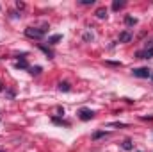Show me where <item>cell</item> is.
Returning <instances> with one entry per match:
<instances>
[{
	"mask_svg": "<svg viewBox=\"0 0 153 152\" xmlns=\"http://www.w3.org/2000/svg\"><path fill=\"white\" fill-rule=\"evenodd\" d=\"M48 32V25H43V27H27L25 29V36L32 39H41L46 36Z\"/></svg>",
	"mask_w": 153,
	"mask_h": 152,
	"instance_id": "6da1fadb",
	"label": "cell"
},
{
	"mask_svg": "<svg viewBox=\"0 0 153 152\" xmlns=\"http://www.w3.org/2000/svg\"><path fill=\"white\" fill-rule=\"evenodd\" d=\"M135 57H137V59H152L153 57V41H148V43H146V48L139 50V52L135 54Z\"/></svg>",
	"mask_w": 153,
	"mask_h": 152,
	"instance_id": "7a4b0ae2",
	"label": "cell"
},
{
	"mask_svg": "<svg viewBox=\"0 0 153 152\" xmlns=\"http://www.w3.org/2000/svg\"><path fill=\"white\" fill-rule=\"evenodd\" d=\"M78 118H80V120H82V122H89V120H93V118H94V111H93V109H89V108H80V109H78Z\"/></svg>",
	"mask_w": 153,
	"mask_h": 152,
	"instance_id": "3957f363",
	"label": "cell"
},
{
	"mask_svg": "<svg viewBox=\"0 0 153 152\" xmlns=\"http://www.w3.org/2000/svg\"><path fill=\"white\" fill-rule=\"evenodd\" d=\"M152 72L153 70L146 68V66H143V68H134V70H132V75L139 77V79H150V77H152Z\"/></svg>",
	"mask_w": 153,
	"mask_h": 152,
	"instance_id": "277c9868",
	"label": "cell"
},
{
	"mask_svg": "<svg viewBox=\"0 0 153 152\" xmlns=\"http://www.w3.org/2000/svg\"><path fill=\"white\" fill-rule=\"evenodd\" d=\"M132 32L130 31H123L121 34H119V43H128V41H132Z\"/></svg>",
	"mask_w": 153,
	"mask_h": 152,
	"instance_id": "5b68a950",
	"label": "cell"
},
{
	"mask_svg": "<svg viewBox=\"0 0 153 152\" xmlns=\"http://www.w3.org/2000/svg\"><path fill=\"white\" fill-rule=\"evenodd\" d=\"M38 47H39V50H43V52L46 54V57H48V59H53V50H52L50 47H46V45H41V43H39Z\"/></svg>",
	"mask_w": 153,
	"mask_h": 152,
	"instance_id": "8992f818",
	"label": "cell"
},
{
	"mask_svg": "<svg viewBox=\"0 0 153 152\" xmlns=\"http://www.w3.org/2000/svg\"><path fill=\"white\" fill-rule=\"evenodd\" d=\"M52 122H53V123H57V125H64V127H70V125H71L68 120H64V118H59V116H52Z\"/></svg>",
	"mask_w": 153,
	"mask_h": 152,
	"instance_id": "52a82bcc",
	"label": "cell"
},
{
	"mask_svg": "<svg viewBox=\"0 0 153 152\" xmlns=\"http://www.w3.org/2000/svg\"><path fill=\"white\" fill-rule=\"evenodd\" d=\"M57 88H59V91H64V93L71 91V86H70V82H66V81L59 82V84H57Z\"/></svg>",
	"mask_w": 153,
	"mask_h": 152,
	"instance_id": "ba28073f",
	"label": "cell"
},
{
	"mask_svg": "<svg viewBox=\"0 0 153 152\" xmlns=\"http://www.w3.org/2000/svg\"><path fill=\"white\" fill-rule=\"evenodd\" d=\"M18 70H29V63H27V59H20V61H16V65H14Z\"/></svg>",
	"mask_w": 153,
	"mask_h": 152,
	"instance_id": "9c48e42d",
	"label": "cell"
},
{
	"mask_svg": "<svg viewBox=\"0 0 153 152\" xmlns=\"http://www.w3.org/2000/svg\"><path fill=\"white\" fill-rule=\"evenodd\" d=\"M96 18H100V20H105L107 18V9L105 7H100V9H96Z\"/></svg>",
	"mask_w": 153,
	"mask_h": 152,
	"instance_id": "30bf717a",
	"label": "cell"
},
{
	"mask_svg": "<svg viewBox=\"0 0 153 152\" xmlns=\"http://www.w3.org/2000/svg\"><path fill=\"white\" fill-rule=\"evenodd\" d=\"M61 39H62V34H53V36L48 38V45H57Z\"/></svg>",
	"mask_w": 153,
	"mask_h": 152,
	"instance_id": "8fae6325",
	"label": "cell"
},
{
	"mask_svg": "<svg viewBox=\"0 0 153 152\" xmlns=\"http://www.w3.org/2000/svg\"><path fill=\"white\" fill-rule=\"evenodd\" d=\"M125 23H126V27H134V25H137V18H134V16H125Z\"/></svg>",
	"mask_w": 153,
	"mask_h": 152,
	"instance_id": "7c38bea8",
	"label": "cell"
},
{
	"mask_svg": "<svg viewBox=\"0 0 153 152\" xmlns=\"http://www.w3.org/2000/svg\"><path fill=\"white\" fill-rule=\"evenodd\" d=\"M107 134H109L107 131H96V132L91 134V138H93V140H100V138H103V136H107Z\"/></svg>",
	"mask_w": 153,
	"mask_h": 152,
	"instance_id": "4fadbf2b",
	"label": "cell"
},
{
	"mask_svg": "<svg viewBox=\"0 0 153 152\" xmlns=\"http://www.w3.org/2000/svg\"><path fill=\"white\" fill-rule=\"evenodd\" d=\"M125 7V2L123 0H114L112 2V11H119V9H123Z\"/></svg>",
	"mask_w": 153,
	"mask_h": 152,
	"instance_id": "5bb4252c",
	"label": "cell"
},
{
	"mask_svg": "<svg viewBox=\"0 0 153 152\" xmlns=\"http://www.w3.org/2000/svg\"><path fill=\"white\" fill-rule=\"evenodd\" d=\"M41 72H43L41 66H29V74H30V75H39Z\"/></svg>",
	"mask_w": 153,
	"mask_h": 152,
	"instance_id": "9a60e30c",
	"label": "cell"
},
{
	"mask_svg": "<svg viewBox=\"0 0 153 152\" xmlns=\"http://www.w3.org/2000/svg\"><path fill=\"white\" fill-rule=\"evenodd\" d=\"M121 147H123L125 150H132V149H134V145H132V141H130V140H125V141L121 143Z\"/></svg>",
	"mask_w": 153,
	"mask_h": 152,
	"instance_id": "2e32d148",
	"label": "cell"
},
{
	"mask_svg": "<svg viewBox=\"0 0 153 152\" xmlns=\"http://www.w3.org/2000/svg\"><path fill=\"white\" fill-rule=\"evenodd\" d=\"M78 4H80V5H93L94 0H78Z\"/></svg>",
	"mask_w": 153,
	"mask_h": 152,
	"instance_id": "e0dca14e",
	"label": "cell"
},
{
	"mask_svg": "<svg viewBox=\"0 0 153 152\" xmlns=\"http://www.w3.org/2000/svg\"><path fill=\"white\" fill-rule=\"evenodd\" d=\"M109 127H126V123H121V122H112V123H109Z\"/></svg>",
	"mask_w": 153,
	"mask_h": 152,
	"instance_id": "ac0fdd59",
	"label": "cell"
},
{
	"mask_svg": "<svg viewBox=\"0 0 153 152\" xmlns=\"http://www.w3.org/2000/svg\"><path fill=\"white\" fill-rule=\"evenodd\" d=\"M93 39H94V36H93L91 32H85V34H84V41H93Z\"/></svg>",
	"mask_w": 153,
	"mask_h": 152,
	"instance_id": "d6986e66",
	"label": "cell"
},
{
	"mask_svg": "<svg viewBox=\"0 0 153 152\" xmlns=\"http://www.w3.org/2000/svg\"><path fill=\"white\" fill-rule=\"evenodd\" d=\"M9 14H11V18H20V16H22V14H18V13H16V11H11V13H9Z\"/></svg>",
	"mask_w": 153,
	"mask_h": 152,
	"instance_id": "ffe728a7",
	"label": "cell"
},
{
	"mask_svg": "<svg viewBox=\"0 0 153 152\" xmlns=\"http://www.w3.org/2000/svg\"><path fill=\"white\" fill-rule=\"evenodd\" d=\"M16 7H18V9H23V7H25V4H23V2H16Z\"/></svg>",
	"mask_w": 153,
	"mask_h": 152,
	"instance_id": "44dd1931",
	"label": "cell"
},
{
	"mask_svg": "<svg viewBox=\"0 0 153 152\" xmlns=\"http://www.w3.org/2000/svg\"><path fill=\"white\" fill-rule=\"evenodd\" d=\"M0 91H4V86H2V84H0Z\"/></svg>",
	"mask_w": 153,
	"mask_h": 152,
	"instance_id": "7402d4cb",
	"label": "cell"
},
{
	"mask_svg": "<svg viewBox=\"0 0 153 152\" xmlns=\"http://www.w3.org/2000/svg\"><path fill=\"white\" fill-rule=\"evenodd\" d=\"M0 152H5V150H4V149H0Z\"/></svg>",
	"mask_w": 153,
	"mask_h": 152,
	"instance_id": "603a6c76",
	"label": "cell"
},
{
	"mask_svg": "<svg viewBox=\"0 0 153 152\" xmlns=\"http://www.w3.org/2000/svg\"><path fill=\"white\" fill-rule=\"evenodd\" d=\"M152 79H153V72H152Z\"/></svg>",
	"mask_w": 153,
	"mask_h": 152,
	"instance_id": "cb8c5ba5",
	"label": "cell"
}]
</instances>
